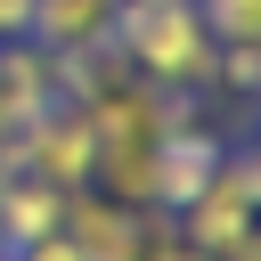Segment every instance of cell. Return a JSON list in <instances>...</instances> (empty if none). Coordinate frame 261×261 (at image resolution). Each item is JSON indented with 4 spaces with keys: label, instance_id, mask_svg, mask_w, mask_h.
I'll return each mask as SVG.
<instances>
[{
    "label": "cell",
    "instance_id": "cell-1",
    "mask_svg": "<svg viewBox=\"0 0 261 261\" xmlns=\"http://www.w3.org/2000/svg\"><path fill=\"white\" fill-rule=\"evenodd\" d=\"M106 41H114V57H122L139 82H155V90H188V98L212 90L220 41H212V24H204L196 0H122Z\"/></svg>",
    "mask_w": 261,
    "mask_h": 261
},
{
    "label": "cell",
    "instance_id": "cell-2",
    "mask_svg": "<svg viewBox=\"0 0 261 261\" xmlns=\"http://www.w3.org/2000/svg\"><path fill=\"white\" fill-rule=\"evenodd\" d=\"M0 163H16V171H33V179H49V188H90V163H98V130H90V114L73 106V98H57L49 114H33L8 147H0Z\"/></svg>",
    "mask_w": 261,
    "mask_h": 261
},
{
    "label": "cell",
    "instance_id": "cell-3",
    "mask_svg": "<svg viewBox=\"0 0 261 261\" xmlns=\"http://www.w3.org/2000/svg\"><path fill=\"white\" fill-rule=\"evenodd\" d=\"M57 228L82 245V261H139V253H147V237L163 228V212L122 204V196H106V188H73Z\"/></svg>",
    "mask_w": 261,
    "mask_h": 261
},
{
    "label": "cell",
    "instance_id": "cell-4",
    "mask_svg": "<svg viewBox=\"0 0 261 261\" xmlns=\"http://www.w3.org/2000/svg\"><path fill=\"white\" fill-rule=\"evenodd\" d=\"M228 163V147H220V130H204V114L196 122H179V130H163V147H155V179H147V212H179L188 196H204L212 188V171Z\"/></svg>",
    "mask_w": 261,
    "mask_h": 261
},
{
    "label": "cell",
    "instance_id": "cell-5",
    "mask_svg": "<svg viewBox=\"0 0 261 261\" xmlns=\"http://www.w3.org/2000/svg\"><path fill=\"white\" fill-rule=\"evenodd\" d=\"M253 220H261V212H253V196H245L237 163H220V171H212V188H204V196H188V204L171 212L179 245H196V253H212V261H228V245H237Z\"/></svg>",
    "mask_w": 261,
    "mask_h": 261
},
{
    "label": "cell",
    "instance_id": "cell-6",
    "mask_svg": "<svg viewBox=\"0 0 261 261\" xmlns=\"http://www.w3.org/2000/svg\"><path fill=\"white\" fill-rule=\"evenodd\" d=\"M57 98H65L57 49H41V41H0V147H8L33 114H49Z\"/></svg>",
    "mask_w": 261,
    "mask_h": 261
},
{
    "label": "cell",
    "instance_id": "cell-7",
    "mask_svg": "<svg viewBox=\"0 0 261 261\" xmlns=\"http://www.w3.org/2000/svg\"><path fill=\"white\" fill-rule=\"evenodd\" d=\"M57 220H65V188H49V179H33V171L0 163V253H16V245H33V237H49Z\"/></svg>",
    "mask_w": 261,
    "mask_h": 261
},
{
    "label": "cell",
    "instance_id": "cell-8",
    "mask_svg": "<svg viewBox=\"0 0 261 261\" xmlns=\"http://www.w3.org/2000/svg\"><path fill=\"white\" fill-rule=\"evenodd\" d=\"M114 8L122 0H33V41L41 49H98L106 33H114Z\"/></svg>",
    "mask_w": 261,
    "mask_h": 261
},
{
    "label": "cell",
    "instance_id": "cell-9",
    "mask_svg": "<svg viewBox=\"0 0 261 261\" xmlns=\"http://www.w3.org/2000/svg\"><path fill=\"white\" fill-rule=\"evenodd\" d=\"M212 90H228V98H261V33H253V41H220Z\"/></svg>",
    "mask_w": 261,
    "mask_h": 261
},
{
    "label": "cell",
    "instance_id": "cell-10",
    "mask_svg": "<svg viewBox=\"0 0 261 261\" xmlns=\"http://www.w3.org/2000/svg\"><path fill=\"white\" fill-rule=\"evenodd\" d=\"M0 261H82V245H73L65 228H49V237H33V245H16V253H0Z\"/></svg>",
    "mask_w": 261,
    "mask_h": 261
},
{
    "label": "cell",
    "instance_id": "cell-11",
    "mask_svg": "<svg viewBox=\"0 0 261 261\" xmlns=\"http://www.w3.org/2000/svg\"><path fill=\"white\" fill-rule=\"evenodd\" d=\"M0 41H33V0H0Z\"/></svg>",
    "mask_w": 261,
    "mask_h": 261
},
{
    "label": "cell",
    "instance_id": "cell-12",
    "mask_svg": "<svg viewBox=\"0 0 261 261\" xmlns=\"http://www.w3.org/2000/svg\"><path fill=\"white\" fill-rule=\"evenodd\" d=\"M228 163H237V179H245V196H253V212H261V139H253L245 155H228Z\"/></svg>",
    "mask_w": 261,
    "mask_h": 261
},
{
    "label": "cell",
    "instance_id": "cell-13",
    "mask_svg": "<svg viewBox=\"0 0 261 261\" xmlns=\"http://www.w3.org/2000/svg\"><path fill=\"white\" fill-rule=\"evenodd\" d=\"M228 261H261V220H253V228H245V237L228 245Z\"/></svg>",
    "mask_w": 261,
    "mask_h": 261
}]
</instances>
